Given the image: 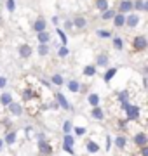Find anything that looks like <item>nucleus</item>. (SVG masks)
Masks as SVG:
<instances>
[{
    "label": "nucleus",
    "instance_id": "obj_1",
    "mask_svg": "<svg viewBox=\"0 0 148 156\" xmlns=\"http://www.w3.org/2000/svg\"><path fill=\"white\" fill-rule=\"evenodd\" d=\"M131 45H132V50H134V52H143V50H146V47H148V40H146L145 35H136V37H132Z\"/></svg>",
    "mask_w": 148,
    "mask_h": 156
},
{
    "label": "nucleus",
    "instance_id": "obj_2",
    "mask_svg": "<svg viewBox=\"0 0 148 156\" xmlns=\"http://www.w3.org/2000/svg\"><path fill=\"white\" fill-rule=\"evenodd\" d=\"M124 113H125V120L127 122H138L139 116H141V108L138 106V104H132L131 102Z\"/></svg>",
    "mask_w": 148,
    "mask_h": 156
},
{
    "label": "nucleus",
    "instance_id": "obj_3",
    "mask_svg": "<svg viewBox=\"0 0 148 156\" xmlns=\"http://www.w3.org/2000/svg\"><path fill=\"white\" fill-rule=\"evenodd\" d=\"M37 151L40 153V156H52L54 147H52V144L46 139V140H39V142H37Z\"/></svg>",
    "mask_w": 148,
    "mask_h": 156
},
{
    "label": "nucleus",
    "instance_id": "obj_4",
    "mask_svg": "<svg viewBox=\"0 0 148 156\" xmlns=\"http://www.w3.org/2000/svg\"><path fill=\"white\" fill-rule=\"evenodd\" d=\"M132 144L136 147H143V146H148V134L145 130H139L136 134H132Z\"/></svg>",
    "mask_w": 148,
    "mask_h": 156
},
{
    "label": "nucleus",
    "instance_id": "obj_5",
    "mask_svg": "<svg viewBox=\"0 0 148 156\" xmlns=\"http://www.w3.org/2000/svg\"><path fill=\"white\" fill-rule=\"evenodd\" d=\"M6 109H7V113H9L11 116H23V113H24V106L21 104V102H16V101H12Z\"/></svg>",
    "mask_w": 148,
    "mask_h": 156
},
{
    "label": "nucleus",
    "instance_id": "obj_6",
    "mask_svg": "<svg viewBox=\"0 0 148 156\" xmlns=\"http://www.w3.org/2000/svg\"><path fill=\"white\" fill-rule=\"evenodd\" d=\"M54 99H56L57 106L61 108V109H65V111H72V104H70V101L65 97L63 92H56V94H54Z\"/></svg>",
    "mask_w": 148,
    "mask_h": 156
},
{
    "label": "nucleus",
    "instance_id": "obj_7",
    "mask_svg": "<svg viewBox=\"0 0 148 156\" xmlns=\"http://www.w3.org/2000/svg\"><path fill=\"white\" fill-rule=\"evenodd\" d=\"M112 146H113V147H117L119 151H124L125 147H127V137H125L124 134L115 135L113 139H112Z\"/></svg>",
    "mask_w": 148,
    "mask_h": 156
},
{
    "label": "nucleus",
    "instance_id": "obj_8",
    "mask_svg": "<svg viewBox=\"0 0 148 156\" xmlns=\"http://www.w3.org/2000/svg\"><path fill=\"white\" fill-rule=\"evenodd\" d=\"M115 11L119 12V14H124V16L131 14L132 12V0H120L119 7H117Z\"/></svg>",
    "mask_w": 148,
    "mask_h": 156
},
{
    "label": "nucleus",
    "instance_id": "obj_9",
    "mask_svg": "<svg viewBox=\"0 0 148 156\" xmlns=\"http://www.w3.org/2000/svg\"><path fill=\"white\" fill-rule=\"evenodd\" d=\"M139 23H141V17H139V14H136V12H131V14L125 16V26H127V28H136Z\"/></svg>",
    "mask_w": 148,
    "mask_h": 156
},
{
    "label": "nucleus",
    "instance_id": "obj_10",
    "mask_svg": "<svg viewBox=\"0 0 148 156\" xmlns=\"http://www.w3.org/2000/svg\"><path fill=\"white\" fill-rule=\"evenodd\" d=\"M94 66L96 68H110V57H108V54H98V57H96V61H94Z\"/></svg>",
    "mask_w": 148,
    "mask_h": 156
},
{
    "label": "nucleus",
    "instance_id": "obj_11",
    "mask_svg": "<svg viewBox=\"0 0 148 156\" xmlns=\"http://www.w3.org/2000/svg\"><path fill=\"white\" fill-rule=\"evenodd\" d=\"M17 54H19L21 59H28V57H31V54H33V49H31L30 44H21L19 49H17Z\"/></svg>",
    "mask_w": 148,
    "mask_h": 156
},
{
    "label": "nucleus",
    "instance_id": "obj_12",
    "mask_svg": "<svg viewBox=\"0 0 148 156\" xmlns=\"http://www.w3.org/2000/svg\"><path fill=\"white\" fill-rule=\"evenodd\" d=\"M2 140H4V144H7V146L16 144V140H17V132H16V130H7L6 135L2 137Z\"/></svg>",
    "mask_w": 148,
    "mask_h": 156
},
{
    "label": "nucleus",
    "instance_id": "obj_13",
    "mask_svg": "<svg viewBox=\"0 0 148 156\" xmlns=\"http://www.w3.org/2000/svg\"><path fill=\"white\" fill-rule=\"evenodd\" d=\"M66 89H68L72 94H79L80 89H82V83H80L77 78H72V80H68V82H66Z\"/></svg>",
    "mask_w": 148,
    "mask_h": 156
},
{
    "label": "nucleus",
    "instance_id": "obj_14",
    "mask_svg": "<svg viewBox=\"0 0 148 156\" xmlns=\"http://www.w3.org/2000/svg\"><path fill=\"white\" fill-rule=\"evenodd\" d=\"M86 151L89 153V154H98L99 151H101V146L98 144L96 140H92V139H89L86 142Z\"/></svg>",
    "mask_w": 148,
    "mask_h": 156
},
{
    "label": "nucleus",
    "instance_id": "obj_15",
    "mask_svg": "<svg viewBox=\"0 0 148 156\" xmlns=\"http://www.w3.org/2000/svg\"><path fill=\"white\" fill-rule=\"evenodd\" d=\"M33 30L35 33H42V31H47V21L44 17H37L33 23Z\"/></svg>",
    "mask_w": 148,
    "mask_h": 156
},
{
    "label": "nucleus",
    "instance_id": "obj_16",
    "mask_svg": "<svg viewBox=\"0 0 148 156\" xmlns=\"http://www.w3.org/2000/svg\"><path fill=\"white\" fill-rule=\"evenodd\" d=\"M91 118L94 122H103V120H105V111H103V108L101 106L91 108Z\"/></svg>",
    "mask_w": 148,
    "mask_h": 156
},
{
    "label": "nucleus",
    "instance_id": "obj_17",
    "mask_svg": "<svg viewBox=\"0 0 148 156\" xmlns=\"http://www.w3.org/2000/svg\"><path fill=\"white\" fill-rule=\"evenodd\" d=\"M72 24H73L75 30H84L87 26V19L84 16H75L73 19H72Z\"/></svg>",
    "mask_w": 148,
    "mask_h": 156
},
{
    "label": "nucleus",
    "instance_id": "obj_18",
    "mask_svg": "<svg viewBox=\"0 0 148 156\" xmlns=\"http://www.w3.org/2000/svg\"><path fill=\"white\" fill-rule=\"evenodd\" d=\"M132 11H139V12L148 11V2L146 0H132Z\"/></svg>",
    "mask_w": 148,
    "mask_h": 156
},
{
    "label": "nucleus",
    "instance_id": "obj_19",
    "mask_svg": "<svg viewBox=\"0 0 148 156\" xmlns=\"http://www.w3.org/2000/svg\"><path fill=\"white\" fill-rule=\"evenodd\" d=\"M117 71H119L117 68H112V66L106 68V71H105V75H103V82H105V83H110V82L113 80V76L117 75Z\"/></svg>",
    "mask_w": 148,
    "mask_h": 156
},
{
    "label": "nucleus",
    "instance_id": "obj_20",
    "mask_svg": "<svg viewBox=\"0 0 148 156\" xmlns=\"http://www.w3.org/2000/svg\"><path fill=\"white\" fill-rule=\"evenodd\" d=\"M96 73H98V68L94 66V64H86L84 66V69H82V75L87 78H92V76H96Z\"/></svg>",
    "mask_w": 148,
    "mask_h": 156
},
{
    "label": "nucleus",
    "instance_id": "obj_21",
    "mask_svg": "<svg viewBox=\"0 0 148 156\" xmlns=\"http://www.w3.org/2000/svg\"><path fill=\"white\" fill-rule=\"evenodd\" d=\"M12 101H14V97H12L11 92H2V94H0V104H2L4 108H7Z\"/></svg>",
    "mask_w": 148,
    "mask_h": 156
},
{
    "label": "nucleus",
    "instance_id": "obj_22",
    "mask_svg": "<svg viewBox=\"0 0 148 156\" xmlns=\"http://www.w3.org/2000/svg\"><path fill=\"white\" fill-rule=\"evenodd\" d=\"M94 7H96V11L101 14V12H105L106 9H110V0H96V2H94Z\"/></svg>",
    "mask_w": 148,
    "mask_h": 156
},
{
    "label": "nucleus",
    "instance_id": "obj_23",
    "mask_svg": "<svg viewBox=\"0 0 148 156\" xmlns=\"http://www.w3.org/2000/svg\"><path fill=\"white\" fill-rule=\"evenodd\" d=\"M35 97H37V92H35V90H31V89H23L21 90V99H23L24 102H28V101L35 99Z\"/></svg>",
    "mask_w": 148,
    "mask_h": 156
},
{
    "label": "nucleus",
    "instance_id": "obj_24",
    "mask_svg": "<svg viewBox=\"0 0 148 156\" xmlns=\"http://www.w3.org/2000/svg\"><path fill=\"white\" fill-rule=\"evenodd\" d=\"M99 94L98 92H91V94L87 95V102H89V106L91 108H96V106H99Z\"/></svg>",
    "mask_w": 148,
    "mask_h": 156
},
{
    "label": "nucleus",
    "instance_id": "obj_25",
    "mask_svg": "<svg viewBox=\"0 0 148 156\" xmlns=\"http://www.w3.org/2000/svg\"><path fill=\"white\" fill-rule=\"evenodd\" d=\"M112 21H113L115 28H124V26H125V16H124V14H119V12H117Z\"/></svg>",
    "mask_w": 148,
    "mask_h": 156
},
{
    "label": "nucleus",
    "instance_id": "obj_26",
    "mask_svg": "<svg viewBox=\"0 0 148 156\" xmlns=\"http://www.w3.org/2000/svg\"><path fill=\"white\" fill-rule=\"evenodd\" d=\"M37 40H39V44H51V33L49 31H42V33H37Z\"/></svg>",
    "mask_w": 148,
    "mask_h": 156
},
{
    "label": "nucleus",
    "instance_id": "obj_27",
    "mask_svg": "<svg viewBox=\"0 0 148 156\" xmlns=\"http://www.w3.org/2000/svg\"><path fill=\"white\" fill-rule=\"evenodd\" d=\"M51 83L56 85V87H63V85H65V76L59 75V73H54L51 76Z\"/></svg>",
    "mask_w": 148,
    "mask_h": 156
},
{
    "label": "nucleus",
    "instance_id": "obj_28",
    "mask_svg": "<svg viewBox=\"0 0 148 156\" xmlns=\"http://www.w3.org/2000/svg\"><path fill=\"white\" fill-rule=\"evenodd\" d=\"M49 50H51V44H39L37 45V54L39 56H47L49 54Z\"/></svg>",
    "mask_w": 148,
    "mask_h": 156
},
{
    "label": "nucleus",
    "instance_id": "obj_29",
    "mask_svg": "<svg viewBox=\"0 0 148 156\" xmlns=\"http://www.w3.org/2000/svg\"><path fill=\"white\" fill-rule=\"evenodd\" d=\"M96 37L98 38H101V40H108V38L113 37V31H112V30H98Z\"/></svg>",
    "mask_w": 148,
    "mask_h": 156
},
{
    "label": "nucleus",
    "instance_id": "obj_30",
    "mask_svg": "<svg viewBox=\"0 0 148 156\" xmlns=\"http://www.w3.org/2000/svg\"><path fill=\"white\" fill-rule=\"evenodd\" d=\"M63 146L75 147V137L72 134H63Z\"/></svg>",
    "mask_w": 148,
    "mask_h": 156
},
{
    "label": "nucleus",
    "instance_id": "obj_31",
    "mask_svg": "<svg viewBox=\"0 0 148 156\" xmlns=\"http://www.w3.org/2000/svg\"><path fill=\"white\" fill-rule=\"evenodd\" d=\"M115 14H117L115 9H106L105 12H101V19L103 21H112V19L115 17Z\"/></svg>",
    "mask_w": 148,
    "mask_h": 156
},
{
    "label": "nucleus",
    "instance_id": "obj_32",
    "mask_svg": "<svg viewBox=\"0 0 148 156\" xmlns=\"http://www.w3.org/2000/svg\"><path fill=\"white\" fill-rule=\"evenodd\" d=\"M112 44H113V49L119 50V52L124 49V40H122V37H112Z\"/></svg>",
    "mask_w": 148,
    "mask_h": 156
},
{
    "label": "nucleus",
    "instance_id": "obj_33",
    "mask_svg": "<svg viewBox=\"0 0 148 156\" xmlns=\"http://www.w3.org/2000/svg\"><path fill=\"white\" fill-rule=\"evenodd\" d=\"M56 35L59 37L61 45H68V35H66V31H63L61 28H56Z\"/></svg>",
    "mask_w": 148,
    "mask_h": 156
},
{
    "label": "nucleus",
    "instance_id": "obj_34",
    "mask_svg": "<svg viewBox=\"0 0 148 156\" xmlns=\"http://www.w3.org/2000/svg\"><path fill=\"white\" fill-rule=\"evenodd\" d=\"M87 134V127H73L72 128V135L73 137H82Z\"/></svg>",
    "mask_w": 148,
    "mask_h": 156
},
{
    "label": "nucleus",
    "instance_id": "obj_35",
    "mask_svg": "<svg viewBox=\"0 0 148 156\" xmlns=\"http://www.w3.org/2000/svg\"><path fill=\"white\" fill-rule=\"evenodd\" d=\"M72 128H73V123H72V120H65L61 125V130L63 134H72Z\"/></svg>",
    "mask_w": 148,
    "mask_h": 156
},
{
    "label": "nucleus",
    "instance_id": "obj_36",
    "mask_svg": "<svg viewBox=\"0 0 148 156\" xmlns=\"http://www.w3.org/2000/svg\"><path fill=\"white\" fill-rule=\"evenodd\" d=\"M70 56V49H68V45H59V49H57V57H66Z\"/></svg>",
    "mask_w": 148,
    "mask_h": 156
},
{
    "label": "nucleus",
    "instance_id": "obj_37",
    "mask_svg": "<svg viewBox=\"0 0 148 156\" xmlns=\"http://www.w3.org/2000/svg\"><path fill=\"white\" fill-rule=\"evenodd\" d=\"M117 99H119V104H122V102H129V92H127V90L119 92V94H117Z\"/></svg>",
    "mask_w": 148,
    "mask_h": 156
},
{
    "label": "nucleus",
    "instance_id": "obj_38",
    "mask_svg": "<svg viewBox=\"0 0 148 156\" xmlns=\"http://www.w3.org/2000/svg\"><path fill=\"white\" fill-rule=\"evenodd\" d=\"M101 149H105V151H106V153H108V151L112 149V137H110L108 134L105 135V146H103Z\"/></svg>",
    "mask_w": 148,
    "mask_h": 156
},
{
    "label": "nucleus",
    "instance_id": "obj_39",
    "mask_svg": "<svg viewBox=\"0 0 148 156\" xmlns=\"http://www.w3.org/2000/svg\"><path fill=\"white\" fill-rule=\"evenodd\" d=\"M6 9H7V12L16 11V0H6Z\"/></svg>",
    "mask_w": 148,
    "mask_h": 156
},
{
    "label": "nucleus",
    "instance_id": "obj_40",
    "mask_svg": "<svg viewBox=\"0 0 148 156\" xmlns=\"http://www.w3.org/2000/svg\"><path fill=\"white\" fill-rule=\"evenodd\" d=\"M61 149L65 151V153H68L70 156H75V149H73V147H68V146H61Z\"/></svg>",
    "mask_w": 148,
    "mask_h": 156
},
{
    "label": "nucleus",
    "instance_id": "obj_41",
    "mask_svg": "<svg viewBox=\"0 0 148 156\" xmlns=\"http://www.w3.org/2000/svg\"><path fill=\"white\" fill-rule=\"evenodd\" d=\"M127 123H129V122H127L125 118H122V120H119V122H117V127H119V128H122V130H124V128L127 127Z\"/></svg>",
    "mask_w": 148,
    "mask_h": 156
},
{
    "label": "nucleus",
    "instance_id": "obj_42",
    "mask_svg": "<svg viewBox=\"0 0 148 156\" xmlns=\"http://www.w3.org/2000/svg\"><path fill=\"white\" fill-rule=\"evenodd\" d=\"M6 87H7V76L0 75V89H6Z\"/></svg>",
    "mask_w": 148,
    "mask_h": 156
},
{
    "label": "nucleus",
    "instance_id": "obj_43",
    "mask_svg": "<svg viewBox=\"0 0 148 156\" xmlns=\"http://www.w3.org/2000/svg\"><path fill=\"white\" fill-rule=\"evenodd\" d=\"M139 149V156H148V146H143V147H138Z\"/></svg>",
    "mask_w": 148,
    "mask_h": 156
},
{
    "label": "nucleus",
    "instance_id": "obj_44",
    "mask_svg": "<svg viewBox=\"0 0 148 156\" xmlns=\"http://www.w3.org/2000/svg\"><path fill=\"white\" fill-rule=\"evenodd\" d=\"M35 137H37V142H39V140H46V132H37Z\"/></svg>",
    "mask_w": 148,
    "mask_h": 156
},
{
    "label": "nucleus",
    "instance_id": "obj_45",
    "mask_svg": "<svg viewBox=\"0 0 148 156\" xmlns=\"http://www.w3.org/2000/svg\"><path fill=\"white\" fill-rule=\"evenodd\" d=\"M73 24H72V19H65V30H72Z\"/></svg>",
    "mask_w": 148,
    "mask_h": 156
},
{
    "label": "nucleus",
    "instance_id": "obj_46",
    "mask_svg": "<svg viewBox=\"0 0 148 156\" xmlns=\"http://www.w3.org/2000/svg\"><path fill=\"white\" fill-rule=\"evenodd\" d=\"M51 21H52V24H54V26H57V24H59V17H57V16H52Z\"/></svg>",
    "mask_w": 148,
    "mask_h": 156
},
{
    "label": "nucleus",
    "instance_id": "obj_47",
    "mask_svg": "<svg viewBox=\"0 0 148 156\" xmlns=\"http://www.w3.org/2000/svg\"><path fill=\"white\" fill-rule=\"evenodd\" d=\"M49 108H51V109H54V111H56V109H59V106H57L56 101H54V102H51V104H49Z\"/></svg>",
    "mask_w": 148,
    "mask_h": 156
},
{
    "label": "nucleus",
    "instance_id": "obj_48",
    "mask_svg": "<svg viewBox=\"0 0 148 156\" xmlns=\"http://www.w3.org/2000/svg\"><path fill=\"white\" fill-rule=\"evenodd\" d=\"M24 132H26V135H31V132H33V127H24Z\"/></svg>",
    "mask_w": 148,
    "mask_h": 156
},
{
    "label": "nucleus",
    "instance_id": "obj_49",
    "mask_svg": "<svg viewBox=\"0 0 148 156\" xmlns=\"http://www.w3.org/2000/svg\"><path fill=\"white\" fill-rule=\"evenodd\" d=\"M4 146H6V144H4V140L0 139V153H2V149H4Z\"/></svg>",
    "mask_w": 148,
    "mask_h": 156
},
{
    "label": "nucleus",
    "instance_id": "obj_50",
    "mask_svg": "<svg viewBox=\"0 0 148 156\" xmlns=\"http://www.w3.org/2000/svg\"><path fill=\"white\" fill-rule=\"evenodd\" d=\"M0 24H2V16H0Z\"/></svg>",
    "mask_w": 148,
    "mask_h": 156
}]
</instances>
